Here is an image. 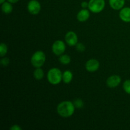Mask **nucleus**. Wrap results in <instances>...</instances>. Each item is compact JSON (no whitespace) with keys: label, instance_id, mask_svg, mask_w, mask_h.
<instances>
[{"label":"nucleus","instance_id":"12","mask_svg":"<svg viewBox=\"0 0 130 130\" xmlns=\"http://www.w3.org/2000/svg\"><path fill=\"white\" fill-rule=\"evenodd\" d=\"M110 6L114 10H120L124 6L125 0H109Z\"/></svg>","mask_w":130,"mask_h":130},{"label":"nucleus","instance_id":"19","mask_svg":"<svg viewBox=\"0 0 130 130\" xmlns=\"http://www.w3.org/2000/svg\"><path fill=\"white\" fill-rule=\"evenodd\" d=\"M73 103L75 107L77 108V109H81V108L83 107L84 106V103L81 99H76Z\"/></svg>","mask_w":130,"mask_h":130},{"label":"nucleus","instance_id":"16","mask_svg":"<svg viewBox=\"0 0 130 130\" xmlns=\"http://www.w3.org/2000/svg\"><path fill=\"white\" fill-rule=\"evenodd\" d=\"M59 62L63 65H68L71 63V58L69 55L67 54H62L59 57Z\"/></svg>","mask_w":130,"mask_h":130},{"label":"nucleus","instance_id":"3","mask_svg":"<svg viewBox=\"0 0 130 130\" xmlns=\"http://www.w3.org/2000/svg\"><path fill=\"white\" fill-rule=\"evenodd\" d=\"M46 62V55L42 51H37L32 55L30 62L35 68L41 67Z\"/></svg>","mask_w":130,"mask_h":130},{"label":"nucleus","instance_id":"4","mask_svg":"<svg viewBox=\"0 0 130 130\" xmlns=\"http://www.w3.org/2000/svg\"><path fill=\"white\" fill-rule=\"evenodd\" d=\"M105 0H90L88 2V8L94 13H100L105 8Z\"/></svg>","mask_w":130,"mask_h":130},{"label":"nucleus","instance_id":"21","mask_svg":"<svg viewBox=\"0 0 130 130\" xmlns=\"http://www.w3.org/2000/svg\"><path fill=\"white\" fill-rule=\"evenodd\" d=\"M76 48L78 52H83L85 50V46L81 43H77L76 45Z\"/></svg>","mask_w":130,"mask_h":130},{"label":"nucleus","instance_id":"17","mask_svg":"<svg viewBox=\"0 0 130 130\" xmlns=\"http://www.w3.org/2000/svg\"><path fill=\"white\" fill-rule=\"evenodd\" d=\"M8 52V47L6 44L4 43H1L0 44V57H5Z\"/></svg>","mask_w":130,"mask_h":130},{"label":"nucleus","instance_id":"26","mask_svg":"<svg viewBox=\"0 0 130 130\" xmlns=\"http://www.w3.org/2000/svg\"><path fill=\"white\" fill-rule=\"evenodd\" d=\"M128 1H130V0H128Z\"/></svg>","mask_w":130,"mask_h":130},{"label":"nucleus","instance_id":"1","mask_svg":"<svg viewBox=\"0 0 130 130\" xmlns=\"http://www.w3.org/2000/svg\"><path fill=\"white\" fill-rule=\"evenodd\" d=\"M75 108L74 103L72 102L63 101L57 105V110L60 116L67 118L73 115Z\"/></svg>","mask_w":130,"mask_h":130},{"label":"nucleus","instance_id":"14","mask_svg":"<svg viewBox=\"0 0 130 130\" xmlns=\"http://www.w3.org/2000/svg\"><path fill=\"white\" fill-rule=\"evenodd\" d=\"M1 10H2L3 13L5 14H10L11 13L13 10V6L11 5V3L10 2H4L3 3L1 4Z\"/></svg>","mask_w":130,"mask_h":130},{"label":"nucleus","instance_id":"15","mask_svg":"<svg viewBox=\"0 0 130 130\" xmlns=\"http://www.w3.org/2000/svg\"><path fill=\"white\" fill-rule=\"evenodd\" d=\"M44 71L42 69H41V67L39 68H36V69L34 70V73H33V76L34 77L36 80H41L44 77Z\"/></svg>","mask_w":130,"mask_h":130},{"label":"nucleus","instance_id":"23","mask_svg":"<svg viewBox=\"0 0 130 130\" xmlns=\"http://www.w3.org/2000/svg\"><path fill=\"white\" fill-rule=\"evenodd\" d=\"M81 7L84 9H86V8L88 7V3L86 2V1H83L81 3Z\"/></svg>","mask_w":130,"mask_h":130},{"label":"nucleus","instance_id":"5","mask_svg":"<svg viewBox=\"0 0 130 130\" xmlns=\"http://www.w3.org/2000/svg\"><path fill=\"white\" fill-rule=\"evenodd\" d=\"M66 44L63 41L61 40H57L52 44V52L55 55L60 56L66 51Z\"/></svg>","mask_w":130,"mask_h":130},{"label":"nucleus","instance_id":"20","mask_svg":"<svg viewBox=\"0 0 130 130\" xmlns=\"http://www.w3.org/2000/svg\"><path fill=\"white\" fill-rule=\"evenodd\" d=\"M1 65L3 67H6L9 65L10 63V60L7 57H2V58L1 59Z\"/></svg>","mask_w":130,"mask_h":130},{"label":"nucleus","instance_id":"9","mask_svg":"<svg viewBox=\"0 0 130 130\" xmlns=\"http://www.w3.org/2000/svg\"><path fill=\"white\" fill-rule=\"evenodd\" d=\"M100 67V63L96 59H90L86 62L85 64V68L86 71L90 72H93L97 71Z\"/></svg>","mask_w":130,"mask_h":130},{"label":"nucleus","instance_id":"25","mask_svg":"<svg viewBox=\"0 0 130 130\" xmlns=\"http://www.w3.org/2000/svg\"><path fill=\"white\" fill-rule=\"evenodd\" d=\"M4 2H5V0H0V3L1 4L3 3Z\"/></svg>","mask_w":130,"mask_h":130},{"label":"nucleus","instance_id":"2","mask_svg":"<svg viewBox=\"0 0 130 130\" xmlns=\"http://www.w3.org/2000/svg\"><path fill=\"white\" fill-rule=\"evenodd\" d=\"M48 82L53 85H58L62 81V73L60 70L56 67L50 69L47 73Z\"/></svg>","mask_w":130,"mask_h":130},{"label":"nucleus","instance_id":"13","mask_svg":"<svg viewBox=\"0 0 130 130\" xmlns=\"http://www.w3.org/2000/svg\"><path fill=\"white\" fill-rule=\"evenodd\" d=\"M73 78V74L70 71H66L62 73V81L64 83L69 84L71 82Z\"/></svg>","mask_w":130,"mask_h":130},{"label":"nucleus","instance_id":"7","mask_svg":"<svg viewBox=\"0 0 130 130\" xmlns=\"http://www.w3.org/2000/svg\"><path fill=\"white\" fill-rule=\"evenodd\" d=\"M65 41L70 46H74L78 42V38L76 32L74 31H69L65 36Z\"/></svg>","mask_w":130,"mask_h":130},{"label":"nucleus","instance_id":"18","mask_svg":"<svg viewBox=\"0 0 130 130\" xmlns=\"http://www.w3.org/2000/svg\"><path fill=\"white\" fill-rule=\"evenodd\" d=\"M123 89L127 94L130 95V79H127L123 83Z\"/></svg>","mask_w":130,"mask_h":130},{"label":"nucleus","instance_id":"10","mask_svg":"<svg viewBox=\"0 0 130 130\" xmlns=\"http://www.w3.org/2000/svg\"><path fill=\"white\" fill-rule=\"evenodd\" d=\"M119 18L124 22H130V8H123L119 11Z\"/></svg>","mask_w":130,"mask_h":130},{"label":"nucleus","instance_id":"24","mask_svg":"<svg viewBox=\"0 0 130 130\" xmlns=\"http://www.w3.org/2000/svg\"><path fill=\"white\" fill-rule=\"evenodd\" d=\"M8 1L11 3H16L19 2V0H8Z\"/></svg>","mask_w":130,"mask_h":130},{"label":"nucleus","instance_id":"8","mask_svg":"<svg viewBox=\"0 0 130 130\" xmlns=\"http://www.w3.org/2000/svg\"><path fill=\"white\" fill-rule=\"evenodd\" d=\"M121 82V78L118 75H113L107 78L106 81V85L110 88H116L119 86Z\"/></svg>","mask_w":130,"mask_h":130},{"label":"nucleus","instance_id":"6","mask_svg":"<svg viewBox=\"0 0 130 130\" xmlns=\"http://www.w3.org/2000/svg\"><path fill=\"white\" fill-rule=\"evenodd\" d=\"M41 9L40 3L37 0H30L27 4V10L31 15H36L39 13Z\"/></svg>","mask_w":130,"mask_h":130},{"label":"nucleus","instance_id":"11","mask_svg":"<svg viewBox=\"0 0 130 130\" xmlns=\"http://www.w3.org/2000/svg\"><path fill=\"white\" fill-rule=\"evenodd\" d=\"M90 16V11L88 10H86V9L83 8L77 13V19L78 21L81 22H85L88 20Z\"/></svg>","mask_w":130,"mask_h":130},{"label":"nucleus","instance_id":"22","mask_svg":"<svg viewBox=\"0 0 130 130\" xmlns=\"http://www.w3.org/2000/svg\"><path fill=\"white\" fill-rule=\"evenodd\" d=\"M10 129L11 130H21L22 128L17 124H15V125H13Z\"/></svg>","mask_w":130,"mask_h":130}]
</instances>
